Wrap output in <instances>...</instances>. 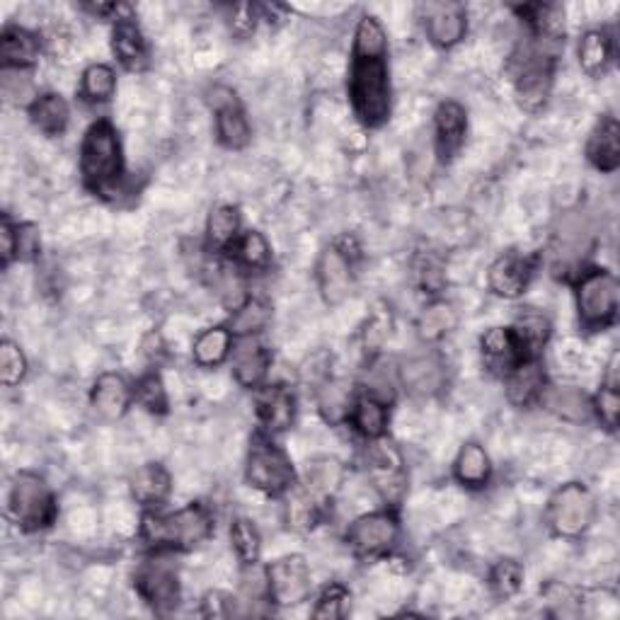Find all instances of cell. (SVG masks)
Listing matches in <instances>:
<instances>
[{
	"label": "cell",
	"instance_id": "obj_50",
	"mask_svg": "<svg viewBox=\"0 0 620 620\" xmlns=\"http://www.w3.org/2000/svg\"><path fill=\"white\" fill-rule=\"evenodd\" d=\"M388 335H390V318H386L383 313H374L369 320H366L361 330L364 352L369 354V357H376V354L383 349Z\"/></svg>",
	"mask_w": 620,
	"mask_h": 620
},
{
	"label": "cell",
	"instance_id": "obj_21",
	"mask_svg": "<svg viewBox=\"0 0 620 620\" xmlns=\"http://www.w3.org/2000/svg\"><path fill=\"white\" fill-rule=\"evenodd\" d=\"M587 160L606 175L620 168V124L611 114H604L592 129L587 139Z\"/></svg>",
	"mask_w": 620,
	"mask_h": 620
},
{
	"label": "cell",
	"instance_id": "obj_7",
	"mask_svg": "<svg viewBox=\"0 0 620 620\" xmlns=\"http://www.w3.org/2000/svg\"><path fill=\"white\" fill-rule=\"evenodd\" d=\"M596 519V500L582 482H567L548 502L546 521L558 538H579Z\"/></svg>",
	"mask_w": 620,
	"mask_h": 620
},
{
	"label": "cell",
	"instance_id": "obj_32",
	"mask_svg": "<svg viewBox=\"0 0 620 620\" xmlns=\"http://www.w3.org/2000/svg\"><path fill=\"white\" fill-rule=\"evenodd\" d=\"M233 342L236 337L233 332L228 330V325L206 328L192 344V359L197 361L202 369H216V366H221L231 357Z\"/></svg>",
	"mask_w": 620,
	"mask_h": 620
},
{
	"label": "cell",
	"instance_id": "obj_40",
	"mask_svg": "<svg viewBox=\"0 0 620 620\" xmlns=\"http://www.w3.org/2000/svg\"><path fill=\"white\" fill-rule=\"evenodd\" d=\"M114 93H117V73L112 66L93 64L85 68L80 78V97L93 105H102V102H110Z\"/></svg>",
	"mask_w": 620,
	"mask_h": 620
},
{
	"label": "cell",
	"instance_id": "obj_47",
	"mask_svg": "<svg viewBox=\"0 0 620 620\" xmlns=\"http://www.w3.org/2000/svg\"><path fill=\"white\" fill-rule=\"evenodd\" d=\"M349 604V592L342 587V584H330V587L318 596L313 618L318 620H340L347 611Z\"/></svg>",
	"mask_w": 620,
	"mask_h": 620
},
{
	"label": "cell",
	"instance_id": "obj_18",
	"mask_svg": "<svg viewBox=\"0 0 620 620\" xmlns=\"http://www.w3.org/2000/svg\"><path fill=\"white\" fill-rule=\"evenodd\" d=\"M424 30L427 37L439 49H453L456 44L466 39L468 32V13L461 3H439L427 8L424 18Z\"/></svg>",
	"mask_w": 620,
	"mask_h": 620
},
{
	"label": "cell",
	"instance_id": "obj_9",
	"mask_svg": "<svg viewBox=\"0 0 620 620\" xmlns=\"http://www.w3.org/2000/svg\"><path fill=\"white\" fill-rule=\"evenodd\" d=\"M267 599L279 608L303 604L313 592V577L303 555H284L264 567Z\"/></svg>",
	"mask_w": 620,
	"mask_h": 620
},
{
	"label": "cell",
	"instance_id": "obj_10",
	"mask_svg": "<svg viewBox=\"0 0 620 620\" xmlns=\"http://www.w3.org/2000/svg\"><path fill=\"white\" fill-rule=\"evenodd\" d=\"M400 538V521L393 509L371 512L352 521L347 531V543L354 555L364 560L383 558L395 548Z\"/></svg>",
	"mask_w": 620,
	"mask_h": 620
},
{
	"label": "cell",
	"instance_id": "obj_31",
	"mask_svg": "<svg viewBox=\"0 0 620 620\" xmlns=\"http://www.w3.org/2000/svg\"><path fill=\"white\" fill-rule=\"evenodd\" d=\"M512 330L528 361L543 357L546 344L550 335H553V325H550V320L543 313H536V310H524V313L514 320Z\"/></svg>",
	"mask_w": 620,
	"mask_h": 620
},
{
	"label": "cell",
	"instance_id": "obj_46",
	"mask_svg": "<svg viewBox=\"0 0 620 620\" xmlns=\"http://www.w3.org/2000/svg\"><path fill=\"white\" fill-rule=\"evenodd\" d=\"M618 388L620 386L604 383L599 393L592 398L594 417L599 420L608 432H616L618 422H620V390Z\"/></svg>",
	"mask_w": 620,
	"mask_h": 620
},
{
	"label": "cell",
	"instance_id": "obj_45",
	"mask_svg": "<svg viewBox=\"0 0 620 620\" xmlns=\"http://www.w3.org/2000/svg\"><path fill=\"white\" fill-rule=\"evenodd\" d=\"M25 376H27L25 352L10 340L0 342V381H3V386L13 388L25 381Z\"/></svg>",
	"mask_w": 620,
	"mask_h": 620
},
{
	"label": "cell",
	"instance_id": "obj_8",
	"mask_svg": "<svg viewBox=\"0 0 620 620\" xmlns=\"http://www.w3.org/2000/svg\"><path fill=\"white\" fill-rule=\"evenodd\" d=\"M366 473H369L383 502H388L390 507H398L407 492V468L403 453L386 436L366 446Z\"/></svg>",
	"mask_w": 620,
	"mask_h": 620
},
{
	"label": "cell",
	"instance_id": "obj_6",
	"mask_svg": "<svg viewBox=\"0 0 620 620\" xmlns=\"http://www.w3.org/2000/svg\"><path fill=\"white\" fill-rule=\"evenodd\" d=\"M245 480L250 487H255L269 497H284L286 492L296 487V470L291 458L286 456L277 444L269 439V434H255L250 441Z\"/></svg>",
	"mask_w": 620,
	"mask_h": 620
},
{
	"label": "cell",
	"instance_id": "obj_37",
	"mask_svg": "<svg viewBox=\"0 0 620 620\" xmlns=\"http://www.w3.org/2000/svg\"><path fill=\"white\" fill-rule=\"evenodd\" d=\"M354 405V393L352 386L344 381H332V378H325L323 383L318 388V410L323 415L325 422L330 424H340L349 420V410Z\"/></svg>",
	"mask_w": 620,
	"mask_h": 620
},
{
	"label": "cell",
	"instance_id": "obj_2",
	"mask_svg": "<svg viewBox=\"0 0 620 620\" xmlns=\"http://www.w3.org/2000/svg\"><path fill=\"white\" fill-rule=\"evenodd\" d=\"M214 533V519L209 509L192 502L172 514L151 509L141 519V538L156 553L163 550H194L206 543Z\"/></svg>",
	"mask_w": 620,
	"mask_h": 620
},
{
	"label": "cell",
	"instance_id": "obj_51",
	"mask_svg": "<svg viewBox=\"0 0 620 620\" xmlns=\"http://www.w3.org/2000/svg\"><path fill=\"white\" fill-rule=\"evenodd\" d=\"M257 22H260V10L252 3H238L231 8V13H228V27H231V32L240 39L250 37V34L255 32Z\"/></svg>",
	"mask_w": 620,
	"mask_h": 620
},
{
	"label": "cell",
	"instance_id": "obj_19",
	"mask_svg": "<svg viewBox=\"0 0 620 620\" xmlns=\"http://www.w3.org/2000/svg\"><path fill=\"white\" fill-rule=\"evenodd\" d=\"M466 131H468V114L461 102L446 100L436 107L434 114V134H436V153L449 163V160L461 151L466 143Z\"/></svg>",
	"mask_w": 620,
	"mask_h": 620
},
{
	"label": "cell",
	"instance_id": "obj_35",
	"mask_svg": "<svg viewBox=\"0 0 620 620\" xmlns=\"http://www.w3.org/2000/svg\"><path fill=\"white\" fill-rule=\"evenodd\" d=\"M240 236V211L231 204H218L206 218V245L211 250H231Z\"/></svg>",
	"mask_w": 620,
	"mask_h": 620
},
{
	"label": "cell",
	"instance_id": "obj_42",
	"mask_svg": "<svg viewBox=\"0 0 620 620\" xmlns=\"http://www.w3.org/2000/svg\"><path fill=\"white\" fill-rule=\"evenodd\" d=\"M231 543L238 560L243 562L245 567H255L257 560L262 555V536L257 531V526L250 519H236L231 524Z\"/></svg>",
	"mask_w": 620,
	"mask_h": 620
},
{
	"label": "cell",
	"instance_id": "obj_53",
	"mask_svg": "<svg viewBox=\"0 0 620 620\" xmlns=\"http://www.w3.org/2000/svg\"><path fill=\"white\" fill-rule=\"evenodd\" d=\"M15 260H18V226L10 221L8 216H3V221H0V262H3V269H8Z\"/></svg>",
	"mask_w": 620,
	"mask_h": 620
},
{
	"label": "cell",
	"instance_id": "obj_43",
	"mask_svg": "<svg viewBox=\"0 0 620 620\" xmlns=\"http://www.w3.org/2000/svg\"><path fill=\"white\" fill-rule=\"evenodd\" d=\"M134 400L143 410L151 412V415H165L170 407V398H168V390H165V383H163V378H160V374L151 371V374L141 376L134 386Z\"/></svg>",
	"mask_w": 620,
	"mask_h": 620
},
{
	"label": "cell",
	"instance_id": "obj_25",
	"mask_svg": "<svg viewBox=\"0 0 620 620\" xmlns=\"http://www.w3.org/2000/svg\"><path fill=\"white\" fill-rule=\"evenodd\" d=\"M42 54L39 37L34 32L10 25L0 34V61L3 68H13V71H30L37 66Z\"/></svg>",
	"mask_w": 620,
	"mask_h": 620
},
{
	"label": "cell",
	"instance_id": "obj_23",
	"mask_svg": "<svg viewBox=\"0 0 620 620\" xmlns=\"http://www.w3.org/2000/svg\"><path fill=\"white\" fill-rule=\"evenodd\" d=\"M538 403L548 412H553L555 417L572 424H584L594 417L592 398L584 393V390L572 386H546Z\"/></svg>",
	"mask_w": 620,
	"mask_h": 620
},
{
	"label": "cell",
	"instance_id": "obj_33",
	"mask_svg": "<svg viewBox=\"0 0 620 620\" xmlns=\"http://www.w3.org/2000/svg\"><path fill=\"white\" fill-rule=\"evenodd\" d=\"M453 478L470 490L485 487L492 478V461L487 451L475 441L461 446V451H458L453 461Z\"/></svg>",
	"mask_w": 620,
	"mask_h": 620
},
{
	"label": "cell",
	"instance_id": "obj_27",
	"mask_svg": "<svg viewBox=\"0 0 620 620\" xmlns=\"http://www.w3.org/2000/svg\"><path fill=\"white\" fill-rule=\"evenodd\" d=\"M548 386L541 359H531L516 366L514 371L504 376V388H507V400L514 407H528L538 403L543 388Z\"/></svg>",
	"mask_w": 620,
	"mask_h": 620
},
{
	"label": "cell",
	"instance_id": "obj_34",
	"mask_svg": "<svg viewBox=\"0 0 620 620\" xmlns=\"http://www.w3.org/2000/svg\"><path fill=\"white\" fill-rule=\"evenodd\" d=\"M613 64V37L606 30H589L579 39V68L589 78H601Z\"/></svg>",
	"mask_w": 620,
	"mask_h": 620
},
{
	"label": "cell",
	"instance_id": "obj_56",
	"mask_svg": "<svg viewBox=\"0 0 620 620\" xmlns=\"http://www.w3.org/2000/svg\"><path fill=\"white\" fill-rule=\"evenodd\" d=\"M143 354L151 361H160V357H163V354H165V342H163V337L158 335V332H151V335H146Z\"/></svg>",
	"mask_w": 620,
	"mask_h": 620
},
{
	"label": "cell",
	"instance_id": "obj_17",
	"mask_svg": "<svg viewBox=\"0 0 620 620\" xmlns=\"http://www.w3.org/2000/svg\"><path fill=\"white\" fill-rule=\"evenodd\" d=\"M231 357L233 376L240 386L248 390L264 386L272 369V352L257 337H236Z\"/></svg>",
	"mask_w": 620,
	"mask_h": 620
},
{
	"label": "cell",
	"instance_id": "obj_24",
	"mask_svg": "<svg viewBox=\"0 0 620 620\" xmlns=\"http://www.w3.org/2000/svg\"><path fill=\"white\" fill-rule=\"evenodd\" d=\"M482 357H485L487 366L500 376H507L514 371L516 366L528 361L519 347V342L514 337L512 328H490L480 340Z\"/></svg>",
	"mask_w": 620,
	"mask_h": 620
},
{
	"label": "cell",
	"instance_id": "obj_55",
	"mask_svg": "<svg viewBox=\"0 0 620 620\" xmlns=\"http://www.w3.org/2000/svg\"><path fill=\"white\" fill-rule=\"evenodd\" d=\"M260 10V20H267L269 25H282V22L286 20V13H289V8L286 5H279V3H264V5H257Z\"/></svg>",
	"mask_w": 620,
	"mask_h": 620
},
{
	"label": "cell",
	"instance_id": "obj_22",
	"mask_svg": "<svg viewBox=\"0 0 620 620\" xmlns=\"http://www.w3.org/2000/svg\"><path fill=\"white\" fill-rule=\"evenodd\" d=\"M129 490L136 504H141L146 512L160 509L168 502L172 492V478L160 463H143L136 468L129 478Z\"/></svg>",
	"mask_w": 620,
	"mask_h": 620
},
{
	"label": "cell",
	"instance_id": "obj_20",
	"mask_svg": "<svg viewBox=\"0 0 620 620\" xmlns=\"http://www.w3.org/2000/svg\"><path fill=\"white\" fill-rule=\"evenodd\" d=\"M90 403H93L102 420L117 422L129 412L134 403V388L122 374L107 371L97 376L93 390H90Z\"/></svg>",
	"mask_w": 620,
	"mask_h": 620
},
{
	"label": "cell",
	"instance_id": "obj_44",
	"mask_svg": "<svg viewBox=\"0 0 620 620\" xmlns=\"http://www.w3.org/2000/svg\"><path fill=\"white\" fill-rule=\"evenodd\" d=\"M490 587L500 596V599H512V596L519 594L524 587L521 562H516L512 558H504L495 562L490 570Z\"/></svg>",
	"mask_w": 620,
	"mask_h": 620
},
{
	"label": "cell",
	"instance_id": "obj_48",
	"mask_svg": "<svg viewBox=\"0 0 620 620\" xmlns=\"http://www.w3.org/2000/svg\"><path fill=\"white\" fill-rule=\"evenodd\" d=\"M415 279L422 286L424 291L436 296L444 291L446 286V272H444V264L436 260L434 255H422L415 262Z\"/></svg>",
	"mask_w": 620,
	"mask_h": 620
},
{
	"label": "cell",
	"instance_id": "obj_28",
	"mask_svg": "<svg viewBox=\"0 0 620 620\" xmlns=\"http://www.w3.org/2000/svg\"><path fill=\"white\" fill-rule=\"evenodd\" d=\"M342 480H344V466L337 461V458L318 456L313 461H308L301 487L325 507V504L337 495Z\"/></svg>",
	"mask_w": 620,
	"mask_h": 620
},
{
	"label": "cell",
	"instance_id": "obj_12",
	"mask_svg": "<svg viewBox=\"0 0 620 620\" xmlns=\"http://www.w3.org/2000/svg\"><path fill=\"white\" fill-rule=\"evenodd\" d=\"M206 102H209V107L216 114L218 143L228 148V151H243L252 139V129L238 95L231 88L216 85L209 90Z\"/></svg>",
	"mask_w": 620,
	"mask_h": 620
},
{
	"label": "cell",
	"instance_id": "obj_3",
	"mask_svg": "<svg viewBox=\"0 0 620 620\" xmlns=\"http://www.w3.org/2000/svg\"><path fill=\"white\" fill-rule=\"evenodd\" d=\"M80 177L95 194H114L124 177V151L119 131L110 119H97L80 143Z\"/></svg>",
	"mask_w": 620,
	"mask_h": 620
},
{
	"label": "cell",
	"instance_id": "obj_41",
	"mask_svg": "<svg viewBox=\"0 0 620 620\" xmlns=\"http://www.w3.org/2000/svg\"><path fill=\"white\" fill-rule=\"evenodd\" d=\"M228 252H231V257L238 267H245V269H264L272 260L267 238H264L260 231L240 233L233 248Z\"/></svg>",
	"mask_w": 620,
	"mask_h": 620
},
{
	"label": "cell",
	"instance_id": "obj_11",
	"mask_svg": "<svg viewBox=\"0 0 620 620\" xmlns=\"http://www.w3.org/2000/svg\"><path fill=\"white\" fill-rule=\"evenodd\" d=\"M134 587L156 613H163V616L175 611L182 599L177 570L172 567L168 560H160V558L148 560L139 570H136Z\"/></svg>",
	"mask_w": 620,
	"mask_h": 620
},
{
	"label": "cell",
	"instance_id": "obj_36",
	"mask_svg": "<svg viewBox=\"0 0 620 620\" xmlns=\"http://www.w3.org/2000/svg\"><path fill=\"white\" fill-rule=\"evenodd\" d=\"M269 320H272L269 303L262 301V298L248 296L243 303L233 308L228 330L233 332V337H257L260 332L269 325Z\"/></svg>",
	"mask_w": 620,
	"mask_h": 620
},
{
	"label": "cell",
	"instance_id": "obj_54",
	"mask_svg": "<svg viewBox=\"0 0 620 620\" xmlns=\"http://www.w3.org/2000/svg\"><path fill=\"white\" fill-rule=\"evenodd\" d=\"M202 608L209 618H228L236 613V599L226 592H209L202 599Z\"/></svg>",
	"mask_w": 620,
	"mask_h": 620
},
{
	"label": "cell",
	"instance_id": "obj_13",
	"mask_svg": "<svg viewBox=\"0 0 620 620\" xmlns=\"http://www.w3.org/2000/svg\"><path fill=\"white\" fill-rule=\"evenodd\" d=\"M354 260H349L337 245H328L320 252L315 264V279L323 301L328 306H340L354 291Z\"/></svg>",
	"mask_w": 620,
	"mask_h": 620
},
{
	"label": "cell",
	"instance_id": "obj_29",
	"mask_svg": "<svg viewBox=\"0 0 620 620\" xmlns=\"http://www.w3.org/2000/svg\"><path fill=\"white\" fill-rule=\"evenodd\" d=\"M388 420H390V412H388L386 400L366 390V393L354 398V405L349 410L347 422L364 436L366 441H374V439H381V436H386Z\"/></svg>",
	"mask_w": 620,
	"mask_h": 620
},
{
	"label": "cell",
	"instance_id": "obj_49",
	"mask_svg": "<svg viewBox=\"0 0 620 620\" xmlns=\"http://www.w3.org/2000/svg\"><path fill=\"white\" fill-rule=\"evenodd\" d=\"M3 93L15 105H32L37 95H34L32 80L27 71H13V68H3Z\"/></svg>",
	"mask_w": 620,
	"mask_h": 620
},
{
	"label": "cell",
	"instance_id": "obj_15",
	"mask_svg": "<svg viewBox=\"0 0 620 620\" xmlns=\"http://www.w3.org/2000/svg\"><path fill=\"white\" fill-rule=\"evenodd\" d=\"M400 386L412 398H434L446 388V366L436 354H415L398 369Z\"/></svg>",
	"mask_w": 620,
	"mask_h": 620
},
{
	"label": "cell",
	"instance_id": "obj_39",
	"mask_svg": "<svg viewBox=\"0 0 620 620\" xmlns=\"http://www.w3.org/2000/svg\"><path fill=\"white\" fill-rule=\"evenodd\" d=\"M286 504H284V514H286V524H289L294 531H310L315 528V524L320 521V512H323V504H320L315 497H310L308 492L296 485L291 492H286Z\"/></svg>",
	"mask_w": 620,
	"mask_h": 620
},
{
	"label": "cell",
	"instance_id": "obj_14",
	"mask_svg": "<svg viewBox=\"0 0 620 620\" xmlns=\"http://www.w3.org/2000/svg\"><path fill=\"white\" fill-rule=\"evenodd\" d=\"M536 274V257L524 255V252H502V255L490 264L487 284L500 298H519L526 294Z\"/></svg>",
	"mask_w": 620,
	"mask_h": 620
},
{
	"label": "cell",
	"instance_id": "obj_5",
	"mask_svg": "<svg viewBox=\"0 0 620 620\" xmlns=\"http://www.w3.org/2000/svg\"><path fill=\"white\" fill-rule=\"evenodd\" d=\"M8 509L25 533L47 531L56 521V516H59V504H56L47 480L37 473H30V470H22L10 482Z\"/></svg>",
	"mask_w": 620,
	"mask_h": 620
},
{
	"label": "cell",
	"instance_id": "obj_52",
	"mask_svg": "<svg viewBox=\"0 0 620 620\" xmlns=\"http://www.w3.org/2000/svg\"><path fill=\"white\" fill-rule=\"evenodd\" d=\"M42 252V236L39 228L34 223H20L18 226V260L20 262H34Z\"/></svg>",
	"mask_w": 620,
	"mask_h": 620
},
{
	"label": "cell",
	"instance_id": "obj_1",
	"mask_svg": "<svg viewBox=\"0 0 620 620\" xmlns=\"http://www.w3.org/2000/svg\"><path fill=\"white\" fill-rule=\"evenodd\" d=\"M347 90L352 110L364 126L378 129L390 119L393 88L388 68V34L374 15H364L354 32Z\"/></svg>",
	"mask_w": 620,
	"mask_h": 620
},
{
	"label": "cell",
	"instance_id": "obj_30",
	"mask_svg": "<svg viewBox=\"0 0 620 620\" xmlns=\"http://www.w3.org/2000/svg\"><path fill=\"white\" fill-rule=\"evenodd\" d=\"M30 122L37 126L44 136H61L71 122V107L59 93H42L27 107Z\"/></svg>",
	"mask_w": 620,
	"mask_h": 620
},
{
	"label": "cell",
	"instance_id": "obj_4",
	"mask_svg": "<svg viewBox=\"0 0 620 620\" xmlns=\"http://www.w3.org/2000/svg\"><path fill=\"white\" fill-rule=\"evenodd\" d=\"M574 298H577V313L584 330L604 332L616 325L620 289L613 272L604 267L584 269L574 282Z\"/></svg>",
	"mask_w": 620,
	"mask_h": 620
},
{
	"label": "cell",
	"instance_id": "obj_38",
	"mask_svg": "<svg viewBox=\"0 0 620 620\" xmlns=\"http://www.w3.org/2000/svg\"><path fill=\"white\" fill-rule=\"evenodd\" d=\"M458 325V315L451 303L432 301L422 308L417 318V332L424 342H439L451 335Z\"/></svg>",
	"mask_w": 620,
	"mask_h": 620
},
{
	"label": "cell",
	"instance_id": "obj_16",
	"mask_svg": "<svg viewBox=\"0 0 620 620\" xmlns=\"http://www.w3.org/2000/svg\"><path fill=\"white\" fill-rule=\"evenodd\" d=\"M255 412L264 434H282L296 420V395L286 386L255 388Z\"/></svg>",
	"mask_w": 620,
	"mask_h": 620
},
{
	"label": "cell",
	"instance_id": "obj_26",
	"mask_svg": "<svg viewBox=\"0 0 620 620\" xmlns=\"http://www.w3.org/2000/svg\"><path fill=\"white\" fill-rule=\"evenodd\" d=\"M112 51L126 71H143L148 66V42L134 18H124L114 22Z\"/></svg>",
	"mask_w": 620,
	"mask_h": 620
}]
</instances>
